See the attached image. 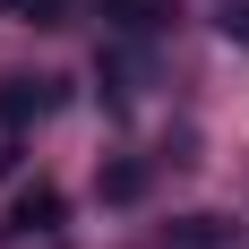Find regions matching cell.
Returning a JSON list of instances; mask_svg holds the SVG:
<instances>
[{"label":"cell","instance_id":"obj_6","mask_svg":"<svg viewBox=\"0 0 249 249\" xmlns=\"http://www.w3.org/2000/svg\"><path fill=\"white\" fill-rule=\"evenodd\" d=\"M215 26H224L232 43H249V0H215Z\"/></svg>","mask_w":249,"mask_h":249},{"label":"cell","instance_id":"obj_5","mask_svg":"<svg viewBox=\"0 0 249 249\" xmlns=\"http://www.w3.org/2000/svg\"><path fill=\"white\" fill-rule=\"evenodd\" d=\"M138 189H146L138 163H112V172H103V198H138Z\"/></svg>","mask_w":249,"mask_h":249},{"label":"cell","instance_id":"obj_4","mask_svg":"<svg viewBox=\"0 0 249 249\" xmlns=\"http://www.w3.org/2000/svg\"><path fill=\"white\" fill-rule=\"evenodd\" d=\"M0 18H26V26H60V0H0Z\"/></svg>","mask_w":249,"mask_h":249},{"label":"cell","instance_id":"obj_1","mask_svg":"<svg viewBox=\"0 0 249 249\" xmlns=\"http://www.w3.org/2000/svg\"><path fill=\"white\" fill-rule=\"evenodd\" d=\"M52 112V77H9L0 86V172L26 155V129Z\"/></svg>","mask_w":249,"mask_h":249},{"label":"cell","instance_id":"obj_3","mask_svg":"<svg viewBox=\"0 0 249 249\" xmlns=\"http://www.w3.org/2000/svg\"><path fill=\"white\" fill-rule=\"evenodd\" d=\"M9 224H18V232H52V224H60V189H43V180H35V189L9 206Z\"/></svg>","mask_w":249,"mask_h":249},{"label":"cell","instance_id":"obj_2","mask_svg":"<svg viewBox=\"0 0 249 249\" xmlns=\"http://www.w3.org/2000/svg\"><path fill=\"white\" fill-rule=\"evenodd\" d=\"M103 18L121 26V35H155V26L172 18V0H103Z\"/></svg>","mask_w":249,"mask_h":249}]
</instances>
